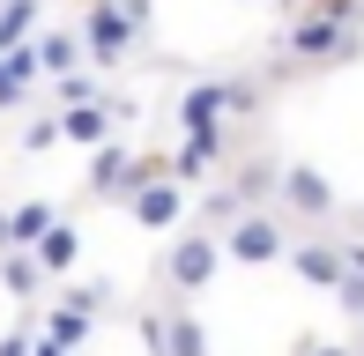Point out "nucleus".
I'll return each instance as SVG.
<instances>
[{
  "instance_id": "f257e3e1",
  "label": "nucleus",
  "mask_w": 364,
  "mask_h": 356,
  "mask_svg": "<svg viewBox=\"0 0 364 356\" xmlns=\"http://www.w3.org/2000/svg\"><path fill=\"white\" fill-rule=\"evenodd\" d=\"M216 267H223V230H178L164 245V260H156V282L171 297H201L216 282Z\"/></svg>"
},
{
  "instance_id": "f03ea898",
  "label": "nucleus",
  "mask_w": 364,
  "mask_h": 356,
  "mask_svg": "<svg viewBox=\"0 0 364 356\" xmlns=\"http://www.w3.org/2000/svg\"><path fill=\"white\" fill-rule=\"evenodd\" d=\"M260 82H193L178 96V134H223V119H238V111L260 104Z\"/></svg>"
},
{
  "instance_id": "7ed1b4c3",
  "label": "nucleus",
  "mask_w": 364,
  "mask_h": 356,
  "mask_svg": "<svg viewBox=\"0 0 364 356\" xmlns=\"http://www.w3.org/2000/svg\"><path fill=\"white\" fill-rule=\"evenodd\" d=\"M223 260H238V267L290 260V216H283V208H253V216H238L223 230Z\"/></svg>"
},
{
  "instance_id": "20e7f679",
  "label": "nucleus",
  "mask_w": 364,
  "mask_h": 356,
  "mask_svg": "<svg viewBox=\"0 0 364 356\" xmlns=\"http://www.w3.org/2000/svg\"><path fill=\"white\" fill-rule=\"evenodd\" d=\"M283 45H290L297 60H312V67H342V60L364 52V30H357V23H335L327 8H305V15L290 23Z\"/></svg>"
},
{
  "instance_id": "39448f33",
  "label": "nucleus",
  "mask_w": 364,
  "mask_h": 356,
  "mask_svg": "<svg viewBox=\"0 0 364 356\" xmlns=\"http://www.w3.org/2000/svg\"><path fill=\"white\" fill-rule=\"evenodd\" d=\"M82 52H90V67L97 74H112V67H127V52H134V38L141 30L127 23V8L119 0H82Z\"/></svg>"
},
{
  "instance_id": "423d86ee",
  "label": "nucleus",
  "mask_w": 364,
  "mask_h": 356,
  "mask_svg": "<svg viewBox=\"0 0 364 356\" xmlns=\"http://www.w3.org/2000/svg\"><path fill=\"white\" fill-rule=\"evenodd\" d=\"M141 342H149V356H216L208 349V327L193 319L186 297H164L156 312H141Z\"/></svg>"
},
{
  "instance_id": "0eeeda50",
  "label": "nucleus",
  "mask_w": 364,
  "mask_h": 356,
  "mask_svg": "<svg viewBox=\"0 0 364 356\" xmlns=\"http://www.w3.org/2000/svg\"><path fill=\"white\" fill-rule=\"evenodd\" d=\"M275 208H283L290 223H327L335 216V186H327L320 164H283V186H275Z\"/></svg>"
},
{
  "instance_id": "6e6552de",
  "label": "nucleus",
  "mask_w": 364,
  "mask_h": 356,
  "mask_svg": "<svg viewBox=\"0 0 364 356\" xmlns=\"http://www.w3.org/2000/svg\"><path fill=\"white\" fill-rule=\"evenodd\" d=\"M290 274L335 297L342 274H350V238H290Z\"/></svg>"
},
{
  "instance_id": "1a4fd4ad",
  "label": "nucleus",
  "mask_w": 364,
  "mask_h": 356,
  "mask_svg": "<svg viewBox=\"0 0 364 356\" xmlns=\"http://www.w3.org/2000/svg\"><path fill=\"white\" fill-rule=\"evenodd\" d=\"M127 216H134L141 230H178V223H186V186H178V178H149V186H134Z\"/></svg>"
},
{
  "instance_id": "9d476101",
  "label": "nucleus",
  "mask_w": 364,
  "mask_h": 356,
  "mask_svg": "<svg viewBox=\"0 0 364 356\" xmlns=\"http://www.w3.org/2000/svg\"><path fill=\"white\" fill-rule=\"evenodd\" d=\"M127 193H134V149H119V141L90 149V186H82V201H127Z\"/></svg>"
},
{
  "instance_id": "9b49d317",
  "label": "nucleus",
  "mask_w": 364,
  "mask_h": 356,
  "mask_svg": "<svg viewBox=\"0 0 364 356\" xmlns=\"http://www.w3.org/2000/svg\"><path fill=\"white\" fill-rule=\"evenodd\" d=\"M112 126H119L112 96H105V104H75V111H60V141H75V149H105Z\"/></svg>"
},
{
  "instance_id": "f8f14e48",
  "label": "nucleus",
  "mask_w": 364,
  "mask_h": 356,
  "mask_svg": "<svg viewBox=\"0 0 364 356\" xmlns=\"http://www.w3.org/2000/svg\"><path fill=\"white\" fill-rule=\"evenodd\" d=\"M216 164H223V134H186L171 149V178H178V186H201Z\"/></svg>"
},
{
  "instance_id": "ddd939ff",
  "label": "nucleus",
  "mask_w": 364,
  "mask_h": 356,
  "mask_svg": "<svg viewBox=\"0 0 364 356\" xmlns=\"http://www.w3.org/2000/svg\"><path fill=\"white\" fill-rule=\"evenodd\" d=\"M30 52H38L45 82H60V74H75V60H90V52H82V30H45Z\"/></svg>"
},
{
  "instance_id": "4468645a",
  "label": "nucleus",
  "mask_w": 364,
  "mask_h": 356,
  "mask_svg": "<svg viewBox=\"0 0 364 356\" xmlns=\"http://www.w3.org/2000/svg\"><path fill=\"white\" fill-rule=\"evenodd\" d=\"M38 334H53L60 349H82L97 334V312H82V304H68V297H53V312H45V327Z\"/></svg>"
},
{
  "instance_id": "2eb2a0df",
  "label": "nucleus",
  "mask_w": 364,
  "mask_h": 356,
  "mask_svg": "<svg viewBox=\"0 0 364 356\" xmlns=\"http://www.w3.org/2000/svg\"><path fill=\"white\" fill-rule=\"evenodd\" d=\"M30 252H38V267L53 274V282H60V274H68V267L82 260V230H75V223H53V230H45L38 245H30Z\"/></svg>"
},
{
  "instance_id": "dca6fc26",
  "label": "nucleus",
  "mask_w": 364,
  "mask_h": 356,
  "mask_svg": "<svg viewBox=\"0 0 364 356\" xmlns=\"http://www.w3.org/2000/svg\"><path fill=\"white\" fill-rule=\"evenodd\" d=\"M0 282H8V297H23V304H30L45 282H53V274L38 267V252H30V245H15V252H0Z\"/></svg>"
},
{
  "instance_id": "f3484780",
  "label": "nucleus",
  "mask_w": 364,
  "mask_h": 356,
  "mask_svg": "<svg viewBox=\"0 0 364 356\" xmlns=\"http://www.w3.org/2000/svg\"><path fill=\"white\" fill-rule=\"evenodd\" d=\"M53 223H60L53 201H15V208H8V238H15V245H38Z\"/></svg>"
},
{
  "instance_id": "a211bd4d",
  "label": "nucleus",
  "mask_w": 364,
  "mask_h": 356,
  "mask_svg": "<svg viewBox=\"0 0 364 356\" xmlns=\"http://www.w3.org/2000/svg\"><path fill=\"white\" fill-rule=\"evenodd\" d=\"M75 104H105V74H97V67H90V74L75 67V74H60V82H53V111H75Z\"/></svg>"
},
{
  "instance_id": "6ab92c4d",
  "label": "nucleus",
  "mask_w": 364,
  "mask_h": 356,
  "mask_svg": "<svg viewBox=\"0 0 364 356\" xmlns=\"http://www.w3.org/2000/svg\"><path fill=\"white\" fill-rule=\"evenodd\" d=\"M30 23H38V0H0V52H15L30 38Z\"/></svg>"
},
{
  "instance_id": "aec40b11",
  "label": "nucleus",
  "mask_w": 364,
  "mask_h": 356,
  "mask_svg": "<svg viewBox=\"0 0 364 356\" xmlns=\"http://www.w3.org/2000/svg\"><path fill=\"white\" fill-rule=\"evenodd\" d=\"M23 149H30V156H38V149H60V111H45V119L23 126Z\"/></svg>"
},
{
  "instance_id": "412c9836",
  "label": "nucleus",
  "mask_w": 364,
  "mask_h": 356,
  "mask_svg": "<svg viewBox=\"0 0 364 356\" xmlns=\"http://www.w3.org/2000/svg\"><path fill=\"white\" fill-rule=\"evenodd\" d=\"M68 304H82V312H105L112 304V282H75V289H60Z\"/></svg>"
},
{
  "instance_id": "4be33fe9",
  "label": "nucleus",
  "mask_w": 364,
  "mask_h": 356,
  "mask_svg": "<svg viewBox=\"0 0 364 356\" xmlns=\"http://www.w3.org/2000/svg\"><path fill=\"white\" fill-rule=\"evenodd\" d=\"M335 304H342V312H350V319H364V274H357V267L342 274V289H335Z\"/></svg>"
},
{
  "instance_id": "5701e85b",
  "label": "nucleus",
  "mask_w": 364,
  "mask_h": 356,
  "mask_svg": "<svg viewBox=\"0 0 364 356\" xmlns=\"http://www.w3.org/2000/svg\"><path fill=\"white\" fill-rule=\"evenodd\" d=\"M38 349V327H15V334H0V356H30Z\"/></svg>"
},
{
  "instance_id": "b1692460",
  "label": "nucleus",
  "mask_w": 364,
  "mask_h": 356,
  "mask_svg": "<svg viewBox=\"0 0 364 356\" xmlns=\"http://www.w3.org/2000/svg\"><path fill=\"white\" fill-rule=\"evenodd\" d=\"M119 8H127V23H134V30L156 23V0H119Z\"/></svg>"
},
{
  "instance_id": "393cba45",
  "label": "nucleus",
  "mask_w": 364,
  "mask_h": 356,
  "mask_svg": "<svg viewBox=\"0 0 364 356\" xmlns=\"http://www.w3.org/2000/svg\"><path fill=\"white\" fill-rule=\"evenodd\" d=\"M297 356H357V349H342V342H312V334H305V342H297Z\"/></svg>"
},
{
  "instance_id": "a878e982",
  "label": "nucleus",
  "mask_w": 364,
  "mask_h": 356,
  "mask_svg": "<svg viewBox=\"0 0 364 356\" xmlns=\"http://www.w3.org/2000/svg\"><path fill=\"white\" fill-rule=\"evenodd\" d=\"M30 356H75V349H60L53 334H38V349H30Z\"/></svg>"
},
{
  "instance_id": "bb28decb",
  "label": "nucleus",
  "mask_w": 364,
  "mask_h": 356,
  "mask_svg": "<svg viewBox=\"0 0 364 356\" xmlns=\"http://www.w3.org/2000/svg\"><path fill=\"white\" fill-rule=\"evenodd\" d=\"M305 8H312V0H305Z\"/></svg>"
}]
</instances>
